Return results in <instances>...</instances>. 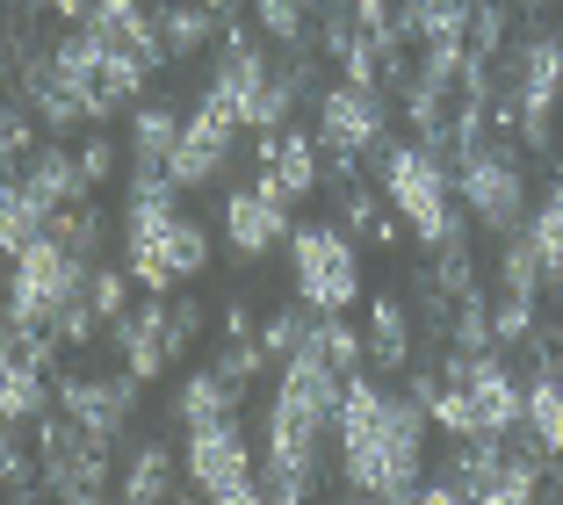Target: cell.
<instances>
[{"instance_id": "cell-15", "label": "cell", "mask_w": 563, "mask_h": 505, "mask_svg": "<svg viewBox=\"0 0 563 505\" xmlns=\"http://www.w3.org/2000/svg\"><path fill=\"white\" fill-rule=\"evenodd\" d=\"M332 202H340V224H347V231H354L362 245H383V253H390V245L405 239V231L390 224V217H383L376 188H368L362 174H354V180H340V188H332Z\"/></svg>"}, {"instance_id": "cell-30", "label": "cell", "mask_w": 563, "mask_h": 505, "mask_svg": "<svg viewBox=\"0 0 563 505\" xmlns=\"http://www.w3.org/2000/svg\"><path fill=\"white\" fill-rule=\"evenodd\" d=\"M528 369L534 375H563V326H534L528 332Z\"/></svg>"}, {"instance_id": "cell-7", "label": "cell", "mask_w": 563, "mask_h": 505, "mask_svg": "<svg viewBox=\"0 0 563 505\" xmlns=\"http://www.w3.org/2000/svg\"><path fill=\"white\" fill-rule=\"evenodd\" d=\"M166 318H174V304L145 296V304H131L117 326H109V347L123 354V369H131L137 383H159L166 361H174V354H166Z\"/></svg>"}, {"instance_id": "cell-19", "label": "cell", "mask_w": 563, "mask_h": 505, "mask_svg": "<svg viewBox=\"0 0 563 505\" xmlns=\"http://www.w3.org/2000/svg\"><path fill=\"white\" fill-rule=\"evenodd\" d=\"M498 289H520V296H542V245H534V231H506V245H498Z\"/></svg>"}, {"instance_id": "cell-20", "label": "cell", "mask_w": 563, "mask_h": 505, "mask_svg": "<svg viewBox=\"0 0 563 505\" xmlns=\"http://www.w3.org/2000/svg\"><path fill=\"white\" fill-rule=\"evenodd\" d=\"M166 267H174V282H196L202 267H210V231L196 224V217H174V231L159 239Z\"/></svg>"}, {"instance_id": "cell-29", "label": "cell", "mask_w": 563, "mask_h": 505, "mask_svg": "<svg viewBox=\"0 0 563 505\" xmlns=\"http://www.w3.org/2000/svg\"><path fill=\"white\" fill-rule=\"evenodd\" d=\"M73 152H80V174H87V188H101V180H117V145H109V138H80V145H73Z\"/></svg>"}, {"instance_id": "cell-14", "label": "cell", "mask_w": 563, "mask_h": 505, "mask_svg": "<svg viewBox=\"0 0 563 505\" xmlns=\"http://www.w3.org/2000/svg\"><path fill=\"white\" fill-rule=\"evenodd\" d=\"M239 397H246V391H239L232 375H224V369L210 361V369H196V375L181 383V391H174V419H181V426L224 419V411H239Z\"/></svg>"}, {"instance_id": "cell-28", "label": "cell", "mask_w": 563, "mask_h": 505, "mask_svg": "<svg viewBox=\"0 0 563 505\" xmlns=\"http://www.w3.org/2000/svg\"><path fill=\"white\" fill-rule=\"evenodd\" d=\"M202 326H210V318H202V304H196V296H174V318H166V354L181 361L188 347L202 340Z\"/></svg>"}, {"instance_id": "cell-3", "label": "cell", "mask_w": 563, "mask_h": 505, "mask_svg": "<svg viewBox=\"0 0 563 505\" xmlns=\"http://www.w3.org/2000/svg\"><path fill=\"white\" fill-rule=\"evenodd\" d=\"M181 470L188 484L202 491V498H224V505H253L261 498V470H253V448L246 433H239V411H224V419H202L188 426V448H181Z\"/></svg>"}, {"instance_id": "cell-23", "label": "cell", "mask_w": 563, "mask_h": 505, "mask_svg": "<svg viewBox=\"0 0 563 505\" xmlns=\"http://www.w3.org/2000/svg\"><path fill=\"white\" fill-rule=\"evenodd\" d=\"M542 326V296H520V289H498L492 304V332L498 347H528V332Z\"/></svg>"}, {"instance_id": "cell-12", "label": "cell", "mask_w": 563, "mask_h": 505, "mask_svg": "<svg viewBox=\"0 0 563 505\" xmlns=\"http://www.w3.org/2000/svg\"><path fill=\"white\" fill-rule=\"evenodd\" d=\"M188 470H174V455H166V440H137L131 448V462H123V476H117V491L131 505H152V498H174V484H181Z\"/></svg>"}, {"instance_id": "cell-4", "label": "cell", "mask_w": 563, "mask_h": 505, "mask_svg": "<svg viewBox=\"0 0 563 505\" xmlns=\"http://www.w3.org/2000/svg\"><path fill=\"white\" fill-rule=\"evenodd\" d=\"M390 101L398 95H383V87L332 80L325 95H318V145H325V160H354L362 166V152L390 131Z\"/></svg>"}, {"instance_id": "cell-17", "label": "cell", "mask_w": 563, "mask_h": 505, "mask_svg": "<svg viewBox=\"0 0 563 505\" xmlns=\"http://www.w3.org/2000/svg\"><path fill=\"white\" fill-rule=\"evenodd\" d=\"M51 202H36L22 180H8V196H0V239H8V253H22V245H36L51 231Z\"/></svg>"}, {"instance_id": "cell-10", "label": "cell", "mask_w": 563, "mask_h": 505, "mask_svg": "<svg viewBox=\"0 0 563 505\" xmlns=\"http://www.w3.org/2000/svg\"><path fill=\"white\" fill-rule=\"evenodd\" d=\"M22 188H30L36 202H51V210H73V202H87L95 188H87V174H80V152L66 145V138H51V145H36L30 160H22Z\"/></svg>"}, {"instance_id": "cell-16", "label": "cell", "mask_w": 563, "mask_h": 505, "mask_svg": "<svg viewBox=\"0 0 563 505\" xmlns=\"http://www.w3.org/2000/svg\"><path fill=\"white\" fill-rule=\"evenodd\" d=\"M181 116L166 109V101H137L131 109V160H152V166H166L174 160V145H181Z\"/></svg>"}, {"instance_id": "cell-1", "label": "cell", "mask_w": 563, "mask_h": 505, "mask_svg": "<svg viewBox=\"0 0 563 505\" xmlns=\"http://www.w3.org/2000/svg\"><path fill=\"white\" fill-rule=\"evenodd\" d=\"M528 152L520 145H506V138H492L484 152H470L463 166H455V196H463V210H470V224L477 231H492V239H506V231H520L528 224Z\"/></svg>"}, {"instance_id": "cell-22", "label": "cell", "mask_w": 563, "mask_h": 505, "mask_svg": "<svg viewBox=\"0 0 563 505\" xmlns=\"http://www.w3.org/2000/svg\"><path fill=\"white\" fill-rule=\"evenodd\" d=\"M448 347H470V354L498 347V332H492V296H484V289H463V296H455V326H448Z\"/></svg>"}, {"instance_id": "cell-24", "label": "cell", "mask_w": 563, "mask_h": 505, "mask_svg": "<svg viewBox=\"0 0 563 505\" xmlns=\"http://www.w3.org/2000/svg\"><path fill=\"white\" fill-rule=\"evenodd\" d=\"M311 318H318V310L303 304V296H297V304H282V310H267V326H261V347H267L275 361H289V354H297L303 340H311Z\"/></svg>"}, {"instance_id": "cell-9", "label": "cell", "mask_w": 563, "mask_h": 505, "mask_svg": "<svg viewBox=\"0 0 563 505\" xmlns=\"http://www.w3.org/2000/svg\"><path fill=\"white\" fill-rule=\"evenodd\" d=\"M318 131H282L275 138V160L253 166V188H275L282 202H303L318 196V180H325V160H318Z\"/></svg>"}, {"instance_id": "cell-11", "label": "cell", "mask_w": 563, "mask_h": 505, "mask_svg": "<svg viewBox=\"0 0 563 505\" xmlns=\"http://www.w3.org/2000/svg\"><path fill=\"white\" fill-rule=\"evenodd\" d=\"M412 332H419V318L398 304V296H376L368 304V369L376 375H405L412 369Z\"/></svg>"}, {"instance_id": "cell-21", "label": "cell", "mask_w": 563, "mask_h": 505, "mask_svg": "<svg viewBox=\"0 0 563 505\" xmlns=\"http://www.w3.org/2000/svg\"><path fill=\"white\" fill-rule=\"evenodd\" d=\"M528 426L549 455H563V375H528Z\"/></svg>"}, {"instance_id": "cell-18", "label": "cell", "mask_w": 563, "mask_h": 505, "mask_svg": "<svg viewBox=\"0 0 563 505\" xmlns=\"http://www.w3.org/2000/svg\"><path fill=\"white\" fill-rule=\"evenodd\" d=\"M51 231L73 245V261H87V267H101V253H109V217L95 210V202H73V210H58L51 217Z\"/></svg>"}, {"instance_id": "cell-31", "label": "cell", "mask_w": 563, "mask_h": 505, "mask_svg": "<svg viewBox=\"0 0 563 505\" xmlns=\"http://www.w3.org/2000/svg\"><path fill=\"white\" fill-rule=\"evenodd\" d=\"M217 332H224V340H261V318H253L246 296H232V304H224V326H217Z\"/></svg>"}, {"instance_id": "cell-25", "label": "cell", "mask_w": 563, "mask_h": 505, "mask_svg": "<svg viewBox=\"0 0 563 505\" xmlns=\"http://www.w3.org/2000/svg\"><path fill=\"white\" fill-rule=\"evenodd\" d=\"M0 470H8V498H30V491L44 484V455L30 462V440H22V426H8V440H0Z\"/></svg>"}, {"instance_id": "cell-26", "label": "cell", "mask_w": 563, "mask_h": 505, "mask_svg": "<svg viewBox=\"0 0 563 505\" xmlns=\"http://www.w3.org/2000/svg\"><path fill=\"white\" fill-rule=\"evenodd\" d=\"M267 361H275V354H267L261 340H224V354H217V369H224V375L239 383V391H246V383H261V375H267Z\"/></svg>"}, {"instance_id": "cell-32", "label": "cell", "mask_w": 563, "mask_h": 505, "mask_svg": "<svg viewBox=\"0 0 563 505\" xmlns=\"http://www.w3.org/2000/svg\"><path fill=\"white\" fill-rule=\"evenodd\" d=\"M51 22L73 30V22H95V0H51Z\"/></svg>"}, {"instance_id": "cell-5", "label": "cell", "mask_w": 563, "mask_h": 505, "mask_svg": "<svg viewBox=\"0 0 563 505\" xmlns=\"http://www.w3.org/2000/svg\"><path fill=\"white\" fill-rule=\"evenodd\" d=\"M58 405L101 440H123L131 433V411H137V375L131 369H109V375H80V369H58Z\"/></svg>"}, {"instance_id": "cell-6", "label": "cell", "mask_w": 563, "mask_h": 505, "mask_svg": "<svg viewBox=\"0 0 563 505\" xmlns=\"http://www.w3.org/2000/svg\"><path fill=\"white\" fill-rule=\"evenodd\" d=\"M232 145H239V123L217 109H196L188 116L181 145H174V160H166V174H174V188H210V180L232 174Z\"/></svg>"}, {"instance_id": "cell-27", "label": "cell", "mask_w": 563, "mask_h": 505, "mask_svg": "<svg viewBox=\"0 0 563 505\" xmlns=\"http://www.w3.org/2000/svg\"><path fill=\"white\" fill-rule=\"evenodd\" d=\"M131 267H109V261H101L95 267V310H101V318H109V326H117V318H123V310H131Z\"/></svg>"}, {"instance_id": "cell-8", "label": "cell", "mask_w": 563, "mask_h": 505, "mask_svg": "<svg viewBox=\"0 0 563 505\" xmlns=\"http://www.w3.org/2000/svg\"><path fill=\"white\" fill-rule=\"evenodd\" d=\"M289 202L275 196V188H239L232 202H224V239H232V253L239 261H261L267 245H282L289 239Z\"/></svg>"}, {"instance_id": "cell-2", "label": "cell", "mask_w": 563, "mask_h": 505, "mask_svg": "<svg viewBox=\"0 0 563 505\" xmlns=\"http://www.w3.org/2000/svg\"><path fill=\"white\" fill-rule=\"evenodd\" d=\"M289 261H297V296L311 310H347L362 296V239L340 217L289 231Z\"/></svg>"}, {"instance_id": "cell-13", "label": "cell", "mask_w": 563, "mask_h": 505, "mask_svg": "<svg viewBox=\"0 0 563 505\" xmlns=\"http://www.w3.org/2000/svg\"><path fill=\"white\" fill-rule=\"evenodd\" d=\"M51 405H58V375L51 369H30V361H8L0 369V411H8V426L44 419Z\"/></svg>"}]
</instances>
